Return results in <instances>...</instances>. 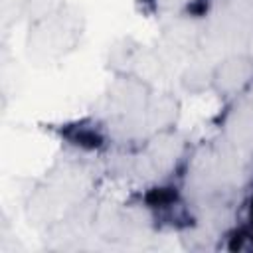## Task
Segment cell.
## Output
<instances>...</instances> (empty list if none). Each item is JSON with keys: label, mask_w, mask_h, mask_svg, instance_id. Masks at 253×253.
Wrapping results in <instances>:
<instances>
[{"label": "cell", "mask_w": 253, "mask_h": 253, "mask_svg": "<svg viewBox=\"0 0 253 253\" xmlns=\"http://www.w3.org/2000/svg\"><path fill=\"white\" fill-rule=\"evenodd\" d=\"M150 99H152V95H150L148 81H144L132 73L117 75L115 83L109 89L111 107L123 115H140L142 117Z\"/></svg>", "instance_id": "cell-2"}, {"label": "cell", "mask_w": 253, "mask_h": 253, "mask_svg": "<svg viewBox=\"0 0 253 253\" xmlns=\"http://www.w3.org/2000/svg\"><path fill=\"white\" fill-rule=\"evenodd\" d=\"M247 47H249V55L253 57V24H251V28L247 32Z\"/></svg>", "instance_id": "cell-10"}, {"label": "cell", "mask_w": 253, "mask_h": 253, "mask_svg": "<svg viewBox=\"0 0 253 253\" xmlns=\"http://www.w3.org/2000/svg\"><path fill=\"white\" fill-rule=\"evenodd\" d=\"M180 0H168V6H174V4H178Z\"/></svg>", "instance_id": "cell-11"}, {"label": "cell", "mask_w": 253, "mask_h": 253, "mask_svg": "<svg viewBox=\"0 0 253 253\" xmlns=\"http://www.w3.org/2000/svg\"><path fill=\"white\" fill-rule=\"evenodd\" d=\"M180 152V140L176 138V134L172 130H160L156 132V138L152 140L148 154L150 158L158 164V162H172Z\"/></svg>", "instance_id": "cell-7"}, {"label": "cell", "mask_w": 253, "mask_h": 253, "mask_svg": "<svg viewBox=\"0 0 253 253\" xmlns=\"http://www.w3.org/2000/svg\"><path fill=\"white\" fill-rule=\"evenodd\" d=\"M227 134L239 146H253V107H241L231 115Z\"/></svg>", "instance_id": "cell-5"}, {"label": "cell", "mask_w": 253, "mask_h": 253, "mask_svg": "<svg viewBox=\"0 0 253 253\" xmlns=\"http://www.w3.org/2000/svg\"><path fill=\"white\" fill-rule=\"evenodd\" d=\"M211 71L213 67H206L200 63H190L182 73V87L186 91H204L206 87H211Z\"/></svg>", "instance_id": "cell-8"}, {"label": "cell", "mask_w": 253, "mask_h": 253, "mask_svg": "<svg viewBox=\"0 0 253 253\" xmlns=\"http://www.w3.org/2000/svg\"><path fill=\"white\" fill-rule=\"evenodd\" d=\"M253 79V57L249 53H233L213 65L211 89L219 97L239 93Z\"/></svg>", "instance_id": "cell-1"}, {"label": "cell", "mask_w": 253, "mask_h": 253, "mask_svg": "<svg viewBox=\"0 0 253 253\" xmlns=\"http://www.w3.org/2000/svg\"><path fill=\"white\" fill-rule=\"evenodd\" d=\"M63 0H26L24 4V14L34 22H43L51 16H55L57 12H61Z\"/></svg>", "instance_id": "cell-9"}, {"label": "cell", "mask_w": 253, "mask_h": 253, "mask_svg": "<svg viewBox=\"0 0 253 253\" xmlns=\"http://www.w3.org/2000/svg\"><path fill=\"white\" fill-rule=\"evenodd\" d=\"M140 51V45L132 38H119L107 53V65L115 71V75H126L132 73L136 55Z\"/></svg>", "instance_id": "cell-4"}, {"label": "cell", "mask_w": 253, "mask_h": 253, "mask_svg": "<svg viewBox=\"0 0 253 253\" xmlns=\"http://www.w3.org/2000/svg\"><path fill=\"white\" fill-rule=\"evenodd\" d=\"M164 36H166V42L172 47L186 49V47H190V45H194L198 42L200 32H198L194 22H190V20H176V22H170L166 26Z\"/></svg>", "instance_id": "cell-6"}, {"label": "cell", "mask_w": 253, "mask_h": 253, "mask_svg": "<svg viewBox=\"0 0 253 253\" xmlns=\"http://www.w3.org/2000/svg\"><path fill=\"white\" fill-rule=\"evenodd\" d=\"M178 101L168 95V93H162L158 97H152L148 101V107L146 111L142 113V119L146 121V125L154 130V132H160V130H170L178 119Z\"/></svg>", "instance_id": "cell-3"}]
</instances>
